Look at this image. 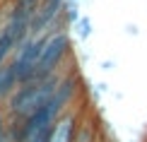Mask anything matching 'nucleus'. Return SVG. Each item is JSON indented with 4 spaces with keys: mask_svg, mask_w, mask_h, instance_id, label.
<instances>
[{
    "mask_svg": "<svg viewBox=\"0 0 147 142\" xmlns=\"http://www.w3.org/2000/svg\"><path fill=\"white\" fill-rule=\"evenodd\" d=\"M72 27H75V34H77L82 41H87L89 36H92V20H89L87 15H82L75 24H72Z\"/></svg>",
    "mask_w": 147,
    "mask_h": 142,
    "instance_id": "nucleus-7",
    "label": "nucleus"
},
{
    "mask_svg": "<svg viewBox=\"0 0 147 142\" xmlns=\"http://www.w3.org/2000/svg\"><path fill=\"white\" fill-rule=\"evenodd\" d=\"M72 142H99V120L92 118V116H84L77 123V130H75V140Z\"/></svg>",
    "mask_w": 147,
    "mask_h": 142,
    "instance_id": "nucleus-6",
    "label": "nucleus"
},
{
    "mask_svg": "<svg viewBox=\"0 0 147 142\" xmlns=\"http://www.w3.org/2000/svg\"><path fill=\"white\" fill-rule=\"evenodd\" d=\"M125 34H128V36H138V27H135V24H128V27H125Z\"/></svg>",
    "mask_w": 147,
    "mask_h": 142,
    "instance_id": "nucleus-9",
    "label": "nucleus"
},
{
    "mask_svg": "<svg viewBox=\"0 0 147 142\" xmlns=\"http://www.w3.org/2000/svg\"><path fill=\"white\" fill-rule=\"evenodd\" d=\"M65 70L56 72L51 77H44V79H34V82H27V84H20L15 89L7 101H5V116L7 118H15V120H24L29 116H34L36 111H41L51 101L53 92H56L58 82L63 79Z\"/></svg>",
    "mask_w": 147,
    "mask_h": 142,
    "instance_id": "nucleus-1",
    "label": "nucleus"
},
{
    "mask_svg": "<svg viewBox=\"0 0 147 142\" xmlns=\"http://www.w3.org/2000/svg\"><path fill=\"white\" fill-rule=\"evenodd\" d=\"M20 87V79H17V72L10 63L0 65V104H5L7 99L15 94V89Z\"/></svg>",
    "mask_w": 147,
    "mask_h": 142,
    "instance_id": "nucleus-5",
    "label": "nucleus"
},
{
    "mask_svg": "<svg viewBox=\"0 0 147 142\" xmlns=\"http://www.w3.org/2000/svg\"><path fill=\"white\" fill-rule=\"evenodd\" d=\"M70 53H72V39H70L68 29L53 32L48 36L41 55H39V63H36V70H34V79H44V77H51V75H56V72H60L65 58H68Z\"/></svg>",
    "mask_w": 147,
    "mask_h": 142,
    "instance_id": "nucleus-2",
    "label": "nucleus"
},
{
    "mask_svg": "<svg viewBox=\"0 0 147 142\" xmlns=\"http://www.w3.org/2000/svg\"><path fill=\"white\" fill-rule=\"evenodd\" d=\"M10 5L17 7V10H24V12H29V15H34V12L39 10L41 0H10Z\"/></svg>",
    "mask_w": 147,
    "mask_h": 142,
    "instance_id": "nucleus-8",
    "label": "nucleus"
},
{
    "mask_svg": "<svg viewBox=\"0 0 147 142\" xmlns=\"http://www.w3.org/2000/svg\"><path fill=\"white\" fill-rule=\"evenodd\" d=\"M101 67H104V70H113V63H111V60H106V63H104Z\"/></svg>",
    "mask_w": 147,
    "mask_h": 142,
    "instance_id": "nucleus-10",
    "label": "nucleus"
},
{
    "mask_svg": "<svg viewBox=\"0 0 147 142\" xmlns=\"http://www.w3.org/2000/svg\"><path fill=\"white\" fill-rule=\"evenodd\" d=\"M65 3H68V5H80L82 0H65Z\"/></svg>",
    "mask_w": 147,
    "mask_h": 142,
    "instance_id": "nucleus-11",
    "label": "nucleus"
},
{
    "mask_svg": "<svg viewBox=\"0 0 147 142\" xmlns=\"http://www.w3.org/2000/svg\"><path fill=\"white\" fill-rule=\"evenodd\" d=\"M51 34L53 32L41 34V36H27V39L17 46V51L12 53L10 65L15 67L20 84H27V82L34 79V70H36V63H39V55L44 51V46H46V41H48Z\"/></svg>",
    "mask_w": 147,
    "mask_h": 142,
    "instance_id": "nucleus-3",
    "label": "nucleus"
},
{
    "mask_svg": "<svg viewBox=\"0 0 147 142\" xmlns=\"http://www.w3.org/2000/svg\"><path fill=\"white\" fill-rule=\"evenodd\" d=\"M80 118H82V111H80V108L65 111V113L56 120V133H53V140L51 142H72V140H75V130H77Z\"/></svg>",
    "mask_w": 147,
    "mask_h": 142,
    "instance_id": "nucleus-4",
    "label": "nucleus"
}]
</instances>
